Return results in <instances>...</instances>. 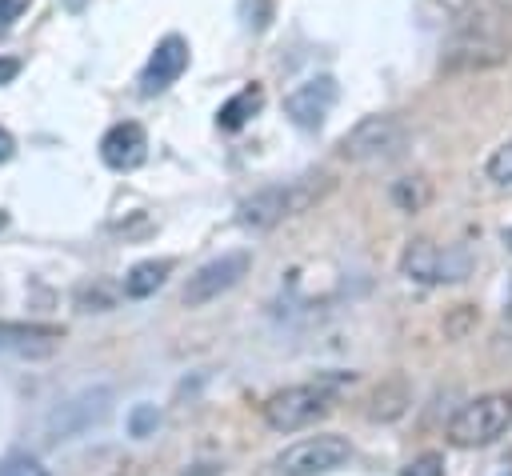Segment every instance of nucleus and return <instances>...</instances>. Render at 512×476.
I'll list each match as a JSON object with an SVG mask.
<instances>
[{"instance_id": "obj_1", "label": "nucleus", "mask_w": 512, "mask_h": 476, "mask_svg": "<svg viewBox=\"0 0 512 476\" xmlns=\"http://www.w3.org/2000/svg\"><path fill=\"white\" fill-rule=\"evenodd\" d=\"M508 56H512V8L500 0L468 4L444 40V68L448 72L492 68Z\"/></svg>"}, {"instance_id": "obj_2", "label": "nucleus", "mask_w": 512, "mask_h": 476, "mask_svg": "<svg viewBox=\"0 0 512 476\" xmlns=\"http://www.w3.org/2000/svg\"><path fill=\"white\" fill-rule=\"evenodd\" d=\"M328 188H332L328 172H304V176H296L288 184H268V188H260L256 196H248L240 204V224L264 232V228H272V224L312 208Z\"/></svg>"}, {"instance_id": "obj_3", "label": "nucleus", "mask_w": 512, "mask_h": 476, "mask_svg": "<svg viewBox=\"0 0 512 476\" xmlns=\"http://www.w3.org/2000/svg\"><path fill=\"white\" fill-rule=\"evenodd\" d=\"M512 428V396L508 392H488L472 404H464L452 420H448V440L456 448H480L500 440Z\"/></svg>"}, {"instance_id": "obj_4", "label": "nucleus", "mask_w": 512, "mask_h": 476, "mask_svg": "<svg viewBox=\"0 0 512 476\" xmlns=\"http://www.w3.org/2000/svg\"><path fill=\"white\" fill-rule=\"evenodd\" d=\"M332 408V384H296L284 388L276 396H268L264 404V420L272 432H300L308 424H316L320 416H328Z\"/></svg>"}, {"instance_id": "obj_5", "label": "nucleus", "mask_w": 512, "mask_h": 476, "mask_svg": "<svg viewBox=\"0 0 512 476\" xmlns=\"http://www.w3.org/2000/svg\"><path fill=\"white\" fill-rule=\"evenodd\" d=\"M400 272L420 284H452L472 272L468 248H440L432 240H412L400 256Z\"/></svg>"}, {"instance_id": "obj_6", "label": "nucleus", "mask_w": 512, "mask_h": 476, "mask_svg": "<svg viewBox=\"0 0 512 476\" xmlns=\"http://www.w3.org/2000/svg\"><path fill=\"white\" fill-rule=\"evenodd\" d=\"M112 412V388L108 384H96V388H80L76 396L60 400L48 420H44V436L48 440H72V436H84L92 424H100L104 416Z\"/></svg>"}, {"instance_id": "obj_7", "label": "nucleus", "mask_w": 512, "mask_h": 476, "mask_svg": "<svg viewBox=\"0 0 512 476\" xmlns=\"http://www.w3.org/2000/svg\"><path fill=\"white\" fill-rule=\"evenodd\" d=\"M400 148H404V124L396 116H364L340 140V156L344 160H356V164L392 160Z\"/></svg>"}, {"instance_id": "obj_8", "label": "nucleus", "mask_w": 512, "mask_h": 476, "mask_svg": "<svg viewBox=\"0 0 512 476\" xmlns=\"http://www.w3.org/2000/svg\"><path fill=\"white\" fill-rule=\"evenodd\" d=\"M348 456H352V448H348L344 436H332V432H324V436H304V440L288 444V448L276 456V472H280V476H324V472L340 468Z\"/></svg>"}, {"instance_id": "obj_9", "label": "nucleus", "mask_w": 512, "mask_h": 476, "mask_svg": "<svg viewBox=\"0 0 512 476\" xmlns=\"http://www.w3.org/2000/svg\"><path fill=\"white\" fill-rule=\"evenodd\" d=\"M248 268H252V256H248V252H224V256L200 264V268L188 276L180 300H184L188 308H200V304L224 296L228 288H236V284L248 276Z\"/></svg>"}, {"instance_id": "obj_10", "label": "nucleus", "mask_w": 512, "mask_h": 476, "mask_svg": "<svg viewBox=\"0 0 512 476\" xmlns=\"http://www.w3.org/2000/svg\"><path fill=\"white\" fill-rule=\"evenodd\" d=\"M336 96H340V88H336L332 76H312V80L296 84V88L284 96V116H288L300 132H316V128L328 120Z\"/></svg>"}, {"instance_id": "obj_11", "label": "nucleus", "mask_w": 512, "mask_h": 476, "mask_svg": "<svg viewBox=\"0 0 512 476\" xmlns=\"http://www.w3.org/2000/svg\"><path fill=\"white\" fill-rule=\"evenodd\" d=\"M184 68H188V40L184 36H164L152 48L148 64L140 68V80H136L140 84V96H156V92L172 88L184 76Z\"/></svg>"}, {"instance_id": "obj_12", "label": "nucleus", "mask_w": 512, "mask_h": 476, "mask_svg": "<svg viewBox=\"0 0 512 476\" xmlns=\"http://www.w3.org/2000/svg\"><path fill=\"white\" fill-rule=\"evenodd\" d=\"M100 160L112 172H132L148 160V136L136 120H120L100 136Z\"/></svg>"}, {"instance_id": "obj_13", "label": "nucleus", "mask_w": 512, "mask_h": 476, "mask_svg": "<svg viewBox=\"0 0 512 476\" xmlns=\"http://www.w3.org/2000/svg\"><path fill=\"white\" fill-rule=\"evenodd\" d=\"M64 344V328L52 324H0V352L20 356V360H44Z\"/></svg>"}, {"instance_id": "obj_14", "label": "nucleus", "mask_w": 512, "mask_h": 476, "mask_svg": "<svg viewBox=\"0 0 512 476\" xmlns=\"http://www.w3.org/2000/svg\"><path fill=\"white\" fill-rule=\"evenodd\" d=\"M260 108H264V88H260V84H244L236 96H228V100L220 104L216 124H220L224 132H240Z\"/></svg>"}, {"instance_id": "obj_15", "label": "nucleus", "mask_w": 512, "mask_h": 476, "mask_svg": "<svg viewBox=\"0 0 512 476\" xmlns=\"http://www.w3.org/2000/svg\"><path fill=\"white\" fill-rule=\"evenodd\" d=\"M172 268H176V260H172V256L132 264V268H128V276H124V296H132V300L152 296V292H156V288L168 280V272H172Z\"/></svg>"}, {"instance_id": "obj_16", "label": "nucleus", "mask_w": 512, "mask_h": 476, "mask_svg": "<svg viewBox=\"0 0 512 476\" xmlns=\"http://www.w3.org/2000/svg\"><path fill=\"white\" fill-rule=\"evenodd\" d=\"M428 200H432V184L424 176H404V180L392 184V204L400 212H420Z\"/></svg>"}, {"instance_id": "obj_17", "label": "nucleus", "mask_w": 512, "mask_h": 476, "mask_svg": "<svg viewBox=\"0 0 512 476\" xmlns=\"http://www.w3.org/2000/svg\"><path fill=\"white\" fill-rule=\"evenodd\" d=\"M404 404H408L404 384H384V388H376L368 416H372V420H396V416L404 412Z\"/></svg>"}, {"instance_id": "obj_18", "label": "nucleus", "mask_w": 512, "mask_h": 476, "mask_svg": "<svg viewBox=\"0 0 512 476\" xmlns=\"http://www.w3.org/2000/svg\"><path fill=\"white\" fill-rule=\"evenodd\" d=\"M112 304H116V288L104 284V280L76 288V308H80V312H108Z\"/></svg>"}, {"instance_id": "obj_19", "label": "nucleus", "mask_w": 512, "mask_h": 476, "mask_svg": "<svg viewBox=\"0 0 512 476\" xmlns=\"http://www.w3.org/2000/svg\"><path fill=\"white\" fill-rule=\"evenodd\" d=\"M156 428H160V408H156V404H136V408L128 412V432H132L136 440L152 436Z\"/></svg>"}, {"instance_id": "obj_20", "label": "nucleus", "mask_w": 512, "mask_h": 476, "mask_svg": "<svg viewBox=\"0 0 512 476\" xmlns=\"http://www.w3.org/2000/svg\"><path fill=\"white\" fill-rule=\"evenodd\" d=\"M0 476H48V468L36 460V456H24V452H12L0 460Z\"/></svg>"}, {"instance_id": "obj_21", "label": "nucleus", "mask_w": 512, "mask_h": 476, "mask_svg": "<svg viewBox=\"0 0 512 476\" xmlns=\"http://www.w3.org/2000/svg\"><path fill=\"white\" fill-rule=\"evenodd\" d=\"M240 16H244V28L248 32H264L268 20H272V0H244L240 4Z\"/></svg>"}, {"instance_id": "obj_22", "label": "nucleus", "mask_w": 512, "mask_h": 476, "mask_svg": "<svg viewBox=\"0 0 512 476\" xmlns=\"http://www.w3.org/2000/svg\"><path fill=\"white\" fill-rule=\"evenodd\" d=\"M488 180H496V184H512V140L488 156Z\"/></svg>"}, {"instance_id": "obj_23", "label": "nucleus", "mask_w": 512, "mask_h": 476, "mask_svg": "<svg viewBox=\"0 0 512 476\" xmlns=\"http://www.w3.org/2000/svg\"><path fill=\"white\" fill-rule=\"evenodd\" d=\"M400 476H444V456H440V452H424V456H416Z\"/></svg>"}, {"instance_id": "obj_24", "label": "nucleus", "mask_w": 512, "mask_h": 476, "mask_svg": "<svg viewBox=\"0 0 512 476\" xmlns=\"http://www.w3.org/2000/svg\"><path fill=\"white\" fill-rule=\"evenodd\" d=\"M28 4H32V0H0V36L28 12Z\"/></svg>"}, {"instance_id": "obj_25", "label": "nucleus", "mask_w": 512, "mask_h": 476, "mask_svg": "<svg viewBox=\"0 0 512 476\" xmlns=\"http://www.w3.org/2000/svg\"><path fill=\"white\" fill-rule=\"evenodd\" d=\"M20 76V60L16 56H0V84H12Z\"/></svg>"}, {"instance_id": "obj_26", "label": "nucleus", "mask_w": 512, "mask_h": 476, "mask_svg": "<svg viewBox=\"0 0 512 476\" xmlns=\"http://www.w3.org/2000/svg\"><path fill=\"white\" fill-rule=\"evenodd\" d=\"M12 152H16V140H12V132H8V128H0V164H4V160H12Z\"/></svg>"}, {"instance_id": "obj_27", "label": "nucleus", "mask_w": 512, "mask_h": 476, "mask_svg": "<svg viewBox=\"0 0 512 476\" xmlns=\"http://www.w3.org/2000/svg\"><path fill=\"white\" fill-rule=\"evenodd\" d=\"M60 4H64V8H68V12H80V8H84V4H88V0H60Z\"/></svg>"}, {"instance_id": "obj_28", "label": "nucleus", "mask_w": 512, "mask_h": 476, "mask_svg": "<svg viewBox=\"0 0 512 476\" xmlns=\"http://www.w3.org/2000/svg\"><path fill=\"white\" fill-rule=\"evenodd\" d=\"M504 244H508V248H512V228H504Z\"/></svg>"}, {"instance_id": "obj_29", "label": "nucleus", "mask_w": 512, "mask_h": 476, "mask_svg": "<svg viewBox=\"0 0 512 476\" xmlns=\"http://www.w3.org/2000/svg\"><path fill=\"white\" fill-rule=\"evenodd\" d=\"M508 304H512V288H508ZM508 312H512V308H508Z\"/></svg>"}]
</instances>
